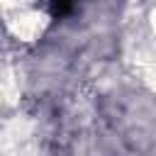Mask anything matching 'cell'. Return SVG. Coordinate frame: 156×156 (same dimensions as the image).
Returning a JSON list of instances; mask_svg holds the SVG:
<instances>
[{
    "label": "cell",
    "instance_id": "6da1fadb",
    "mask_svg": "<svg viewBox=\"0 0 156 156\" xmlns=\"http://www.w3.org/2000/svg\"><path fill=\"white\" fill-rule=\"evenodd\" d=\"M54 22V0H0V24L17 44L39 41Z\"/></svg>",
    "mask_w": 156,
    "mask_h": 156
},
{
    "label": "cell",
    "instance_id": "7a4b0ae2",
    "mask_svg": "<svg viewBox=\"0 0 156 156\" xmlns=\"http://www.w3.org/2000/svg\"><path fill=\"white\" fill-rule=\"evenodd\" d=\"M10 44H17L0 24V115H10L17 110L22 98L20 85V71L15 63V56L10 51Z\"/></svg>",
    "mask_w": 156,
    "mask_h": 156
}]
</instances>
